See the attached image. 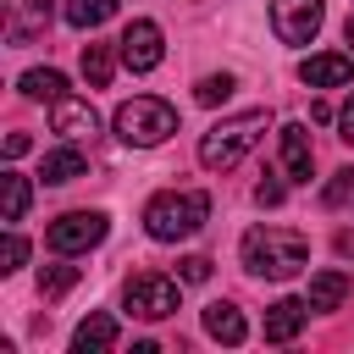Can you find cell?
Segmentation results:
<instances>
[{
    "label": "cell",
    "instance_id": "16",
    "mask_svg": "<svg viewBox=\"0 0 354 354\" xmlns=\"http://www.w3.org/2000/svg\"><path fill=\"white\" fill-rule=\"evenodd\" d=\"M304 299H310V310H315V315L337 310V304L348 299V271H315V277H310V293H304Z\"/></svg>",
    "mask_w": 354,
    "mask_h": 354
},
{
    "label": "cell",
    "instance_id": "8",
    "mask_svg": "<svg viewBox=\"0 0 354 354\" xmlns=\"http://www.w3.org/2000/svg\"><path fill=\"white\" fill-rule=\"evenodd\" d=\"M321 17H326L321 0H271V28L282 44H310L321 33Z\"/></svg>",
    "mask_w": 354,
    "mask_h": 354
},
{
    "label": "cell",
    "instance_id": "10",
    "mask_svg": "<svg viewBox=\"0 0 354 354\" xmlns=\"http://www.w3.org/2000/svg\"><path fill=\"white\" fill-rule=\"evenodd\" d=\"M299 77H304L310 88H343V83L354 77V55H343V50L304 55V61H299Z\"/></svg>",
    "mask_w": 354,
    "mask_h": 354
},
{
    "label": "cell",
    "instance_id": "3",
    "mask_svg": "<svg viewBox=\"0 0 354 354\" xmlns=\"http://www.w3.org/2000/svg\"><path fill=\"white\" fill-rule=\"evenodd\" d=\"M210 221V194L205 188H166L144 205V232L155 243H183Z\"/></svg>",
    "mask_w": 354,
    "mask_h": 354
},
{
    "label": "cell",
    "instance_id": "28",
    "mask_svg": "<svg viewBox=\"0 0 354 354\" xmlns=\"http://www.w3.org/2000/svg\"><path fill=\"white\" fill-rule=\"evenodd\" d=\"M337 138H343V144H354V94H348V105L337 111Z\"/></svg>",
    "mask_w": 354,
    "mask_h": 354
},
{
    "label": "cell",
    "instance_id": "17",
    "mask_svg": "<svg viewBox=\"0 0 354 354\" xmlns=\"http://www.w3.org/2000/svg\"><path fill=\"white\" fill-rule=\"evenodd\" d=\"M50 11H55L50 0H17V6H11V39H17V44H28V39L50 22Z\"/></svg>",
    "mask_w": 354,
    "mask_h": 354
},
{
    "label": "cell",
    "instance_id": "14",
    "mask_svg": "<svg viewBox=\"0 0 354 354\" xmlns=\"http://www.w3.org/2000/svg\"><path fill=\"white\" fill-rule=\"evenodd\" d=\"M116 315H105V310H94L88 321H77V332H72V348L77 354H100V348H116Z\"/></svg>",
    "mask_w": 354,
    "mask_h": 354
},
{
    "label": "cell",
    "instance_id": "12",
    "mask_svg": "<svg viewBox=\"0 0 354 354\" xmlns=\"http://www.w3.org/2000/svg\"><path fill=\"white\" fill-rule=\"evenodd\" d=\"M310 166H315L310 127L304 122H288L282 127V171H288V183H310Z\"/></svg>",
    "mask_w": 354,
    "mask_h": 354
},
{
    "label": "cell",
    "instance_id": "20",
    "mask_svg": "<svg viewBox=\"0 0 354 354\" xmlns=\"http://www.w3.org/2000/svg\"><path fill=\"white\" fill-rule=\"evenodd\" d=\"M111 72H116L111 44H83V77H88V88H105V83H111Z\"/></svg>",
    "mask_w": 354,
    "mask_h": 354
},
{
    "label": "cell",
    "instance_id": "18",
    "mask_svg": "<svg viewBox=\"0 0 354 354\" xmlns=\"http://www.w3.org/2000/svg\"><path fill=\"white\" fill-rule=\"evenodd\" d=\"M17 88H22L28 100H44V105H50V100H61V94H66V77H61L55 66H33V72H22V83H17Z\"/></svg>",
    "mask_w": 354,
    "mask_h": 354
},
{
    "label": "cell",
    "instance_id": "24",
    "mask_svg": "<svg viewBox=\"0 0 354 354\" xmlns=\"http://www.w3.org/2000/svg\"><path fill=\"white\" fill-rule=\"evenodd\" d=\"M348 194H354V171H348V166H343V171H337V177H332V183H326V194H321V205H326V210H337V205H343V199H348Z\"/></svg>",
    "mask_w": 354,
    "mask_h": 354
},
{
    "label": "cell",
    "instance_id": "25",
    "mask_svg": "<svg viewBox=\"0 0 354 354\" xmlns=\"http://www.w3.org/2000/svg\"><path fill=\"white\" fill-rule=\"evenodd\" d=\"M28 260V243L17 238V232H6V243H0V271H17Z\"/></svg>",
    "mask_w": 354,
    "mask_h": 354
},
{
    "label": "cell",
    "instance_id": "30",
    "mask_svg": "<svg viewBox=\"0 0 354 354\" xmlns=\"http://www.w3.org/2000/svg\"><path fill=\"white\" fill-rule=\"evenodd\" d=\"M337 254H354V232H337Z\"/></svg>",
    "mask_w": 354,
    "mask_h": 354
},
{
    "label": "cell",
    "instance_id": "7",
    "mask_svg": "<svg viewBox=\"0 0 354 354\" xmlns=\"http://www.w3.org/2000/svg\"><path fill=\"white\" fill-rule=\"evenodd\" d=\"M116 55H122V66H127V72H155V66H160V55H166V44H160V22L133 17V22H127V33L116 39Z\"/></svg>",
    "mask_w": 354,
    "mask_h": 354
},
{
    "label": "cell",
    "instance_id": "5",
    "mask_svg": "<svg viewBox=\"0 0 354 354\" xmlns=\"http://www.w3.org/2000/svg\"><path fill=\"white\" fill-rule=\"evenodd\" d=\"M122 304H127V315H138V321H166V315H177L183 288H177L171 277H160V271H138V277H127Z\"/></svg>",
    "mask_w": 354,
    "mask_h": 354
},
{
    "label": "cell",
    "instance_id": "11",
    "mask_svg": "<svg viewBox=\"0 0 354 354\" xmlns=\"http://www.w3.org/2000/svg\"><path fill=\"white\" fill-rule=\"evenodd\" d=\"M310 315H315L310 299H277V304L266 310V343H293Z\"/></svg>",
    "mask_w": 354,
    "mask_h": 354
},
{
    "label": "cell",
    "instance_id": "4",
    "mask_svg": "<svg viewBox=\"0 0 354 354\" xmlns=\"http://www.w3.org/2000/svg\"><path fill=\"white\" fill-rule=\"evenodd\" d=\"M116 138L133 144V149H155L177 133V105L171 100H155V94H133L127 105H116Z\"/></svg>",
    "mask_w": 354,
    "mask_h": 354
},
{
    "label": "cell",
    "instance_id": "21",
    "mask_svg": "<svg viewBox=\"0 0 354 354\" xmlns=\"http://www.w3.org/2000/svg\"><path fill=\"white\" fill-rule=\"evenodd\" d=\"M116 11V0H66V22L72 28H100Z\"/></svg>",
    "mask_w": 354,
    "mask_h": 354
},
{
    "label": "cell",
    "instance_id": "2",
    "mask_svg": "<svg viewBox=\"0 0 354 354\" xmlns=\"http://www.w3.org/2000/svg\"><path fill=\"white\" fill-rule=\"evenodd\" d=\"M271 133V111L260 105V111H238V116H221L205 138H199V166L205 171H232L260 138Z\"/></svg>",
    "mask_w": 354,
    "mask_h": 354
},
{
    "label": "cell",
    "instance_id": "13",
    "mask_svg": "<svg viewBox=\"0 0 354 354\" xmlns=\"http://www.w3.org/2000/svg\"><path fill=\"white\" fill-rule=\"evenodd\" d=\"M39 177H44V183H77V177H88V155H83V149L66 138L61 149H50V155H44Z\"/></svg>",
    "mask_w": 354,
    "mask_h": 354
},
{
    "label": "cell",
    "instance_id": "15",
    "mask_svg": "<svg viewBox=\"0 0 354 354\" xmlns=\"http://www.w3.org/2000/svg\"><path fill=\"white\" fill-rule=\"evenodd\" d=\"M205 332L216 337V343H243L249 337V326H243V315H238V304H227V299H216V304H205Z\"/></svg>",
    "mask_w": 354,
    "mask_h": 354
},
{
    "label": "cell",
    "instance_id": "27",
    "mask_svg": "<svg viewBox=\"0 0 354 354\" xmlns=\"http://www.w3.org/2000/svg\"><path fill=\"white\" fill-rule=\"evenodd\" d=\"M282 194H288V188H282L277 177H260V183H254V205H282Z\"/></svg>",
    "mask_w": 354,
    "mask_h": 354
},
{
    "label": "cell",
    "instance_id": "6",
    "mask_svg": "<svg viewBox=\"0 0 354 354\" xmlns=\"http://www.w3.org/2000/svg\"><path fill=\"white\" fill-rule=\"evenodd\" d=\"M105 232H111L105 210H66V216H55V221L44 227V243H50L55 254H83V249L105 243Z\"/></svg>",
    "mask_w": 354,
    "mask_h": 354
},
{
    "label": "cell",
    "instance_id": "29",
    "mask_svg": "<svg viewBox=\"0 0 354 354\" xmlns=\"http://www.w3.org/2000/svg\"><path fill=\"white\" fill-rule=\"evenodd\" d=\"M28 149H33V138H28V133H6V155H11V160H17V155H28Z\"/></svg>",
    "mask_w": 354,
    "mask_h": 354
},
{
    "label": "cell",
    "instance_id": "31",
    "mask_svg": "<svg viewBox=\"0 0 354 354\" xmlns=\"http://www.w3.org/2000/svg\"><path fill=\"white\" fill-rule=\"evenodd\" d=\"M343 33H348V44H354V17H348V28H343Z\"/></svg>",
    "mask_w": 354,
    "mask_h": 354
},
{
    "label": "cell",
    "instance_id": "1",
    "mask_svg": "<svg viewBox=\"0 0 354 354\" xmlns=\"http://www.w3.org/2000/svg\"><path fill=\"white\" fill-rule=\"evenodd\" d=\"M238 254H243V271L271 277V282H288L293 271H304L310 238L293 232V227H249L243 243H238Z\"/></svg>",
    "mask_w": 354,
    "mask_h": 354
},
{
    "label": "cell",
    "instance_id": "19",
    "mask_svg": "<svg viewBox=\"0 0 354 354\" xmlns=\"http://www.w3.org/2000/svg\"><path fill=\"white\" fill-rule=\"evenodd\" d=\"M0 194H6V205H0V221H22V216H28V199H33L28 177H22V171H6V177H0Z\"/></svg>",
    "mask_w": 354,
    "mask_h": 354
},
{
    "label": "cell",
    "instance_id": "23",
    "mask_svg": "<svg viewBox=\"0 0 354 354\" xmlns=\"http://www.w3.org/2000/svg\"><path fill=\"white\" fill-rule=\"evenodd\" d=\"M227 94H232V77H227V72H210V77H199V88H194L199 105H227Z\"/></svg>",
    "mask_w": 354,
    "mask_h": 354
},
{
    "label": "cell",
    "instance_id": "26",
    "mask_svg": "<svg viewBox=\"0 0 354 354\" xmlns=\"http://www.w3.org/2000/svg\"><path fill=\"white\" fill-rule=\"evenodd\" d=\"M177 282H210V260H205V254L177 260Z\"/></svg>",
    "mask_w": 354,
    "mask_h": 354
},
{
    "label": "cell",
    "instance_id": "9",
    "mask_svg": "<svg viewBox=\"0 0 354 354\" xmlns=\"http://www.w3.org/2000/svg\"><path fill=\"white\" fill-rule=\"evenodd\" d=\"M50 127H55L61 138L83 144V138H94V133H100V116H94V105H88V100H77V94L66 88L61 100H50Z\"/></svg>",
    "mask_w": 354,
    "mask_h": 354
},
{
    "label": "cell",
    "instance_id": "22",
    "mask_svg": "<svg viewBox=\"0 0 354 354\" xmlns=\"http://www.w3.org/2000/svg\"><path fill=\"white\" fill-rule=\"evenodd\" d=\"M77 277H83V266H44L39 271V293L44 299H61L66 288H77Z\"/></svg>",
    "mask_w": 354,
    "mask_h": 354
}]
</instances>
